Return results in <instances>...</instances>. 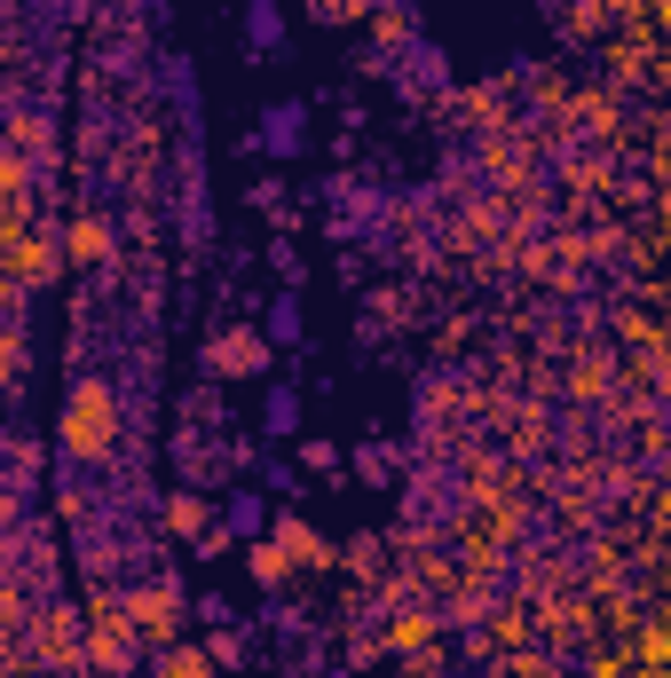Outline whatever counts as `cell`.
I'll use <instances>...</instances> for the list:
<instances>
[{
    "mask_svg": "<svg viewBox=\"0 0 671 678\" xmlns=\"http://www.w3.org/2000/svg\"><path fill=\"white\" fill-rule=\"evenodd\" d=\"M253 568H261V584H285V568H292V560H285L277 545H261V553H253Z\"/></svg>",
    "mask_w": 671,
    "mask_h": 678,
    "instance_id": "10",
    "label": "cell"
},
{
    "mask_svg": "<svg viewBox=\"0 0 671 678\" xmlns=\"http://www.w3.org/2000/svg\"><path fill=\"white\" fill-rule=\"evenodd\" d=\"M292 339H300V300L285 292L277 308H268V348H292Z\"/></svg>",
    "mask_w": 671,
    "mask_h": 678,
    "instance_id": "7",
    "label": "cell"
},
{
    "mask_svg": "<svg viewBox=\"0 0 671 678\" xmlns=\"http://www.w3.org/2000/svg\"><path fill=\"white\" fill-rule=\"evenodd\" d=\"M261 426H268V434H292V426H300V395H292V387H268Z\"/></svg>",
    "mask_w": 671,
    "mask_h": 678,
    "instance_id": "6",
    "label": "cell"
},
{
    "mask_svg": "<svg viewBox=\"0 0 671 678\" xmlns=\"http://www.w3.org/2000/svg\"><path fill=\"white\" fill-rule=\"evenodd\" d=\"M166 513H175V529H206V505H197V497H175Z\"/></svg>",
    "mask_w": 671,
    "mask_h": 678,
    "instance_id": "11",
    "label": "cell"
},
{
    "mask_svg": "<svg viewBox=\"0 0 671 678\" xmlns=\"http://www.w3.org/2000/svg\"><path fill=\"white\" fill-rule=\"evenodd\" d=\"M253 150L292 158V150H300V104H268V111H261V134H253Z\"/></svg>",
    "mask_w": 671,
    "mask_h": 678,
    "instance_id": "3",
    "label": "cell"
},
{
    "mask_svg": "<svg viewBox=\"0 0 671 678\" xmlns=\"http://www.w3.org/2000/svg\"><path fill=\"white\" fill-rule=\"evenodd\" d=\"M111 426H119V411H111V387L80 379V395H72V450H80V458L111 450Z\"/></svg>",
    "mask_w": 671,
    "mask_h": 678,
    "instance_id": "1",
    "label": "cell"
},
{
    "mask_svg": "<svg viewBox=\"0 0 671 678\" xmlns=\"http://www.w3.org/2000/svg\"><path fill=\"white\" fill-rule=\"evenodd\" d=\"M395 473V450H363V482H387Z\"/></svg>",
    "mask_w": 671,
    "mask_h": 678,
    "instance_id": "12",
    "label": "cell"
},
{
    "mask_svg": "<svg viewBox=\"0 0 671 678\" xmlns=\"http://www.w3.org/2000/svg\"><path fill=\"white\" fill-rule=\"evenodd\" d=\"M206 363L229 371V379H253V371L268 363V339H253V331H221L214 348H206Z\"/></svg>",
    "mask_w": 671,
    "mask_h": 678,
    "instance_id": "2",
    "label": "cell"
},
{
    "mask_svg": "<svg viewBox=\"0 0 671 678\" xmlns=\"http://www.w3.org/2000/svg\"><path fill=\"white\" fill-rule=\"evenodd\" d=\"M245 24H253V48H277L285 9H277V0H245Z\"/></svg>",
    "mask_w": 671,
    "mask_h": 678,
    "instance_id": "5",
    "label": "cell"
},
{
    "mask_svg": "<svg viewBox=\"0 0 671 678\" xmlns=\"http://www.w3.org/2000/svg\"><path fill=\"white\" fill-rule=\"evenodd\" d=\"M277 553H285V560H300V568H324V560H332V545H324L316 529H300L292 513L277 521Z\"/></svg>",
    "mask_w": 671,
    "mask_h": 678,
    "instance_id": "4",
    "label": "cell"
},
{
    "mask_svg": "<svg viewBox=\"0 0 671 678\" xmlns=\"http://www.w3.org/2000/svg\"><path fill=\"white\" fill-rule=\"evenodd\" d=\"M332 678H356V670H332Z\"/></svg>",
    "mask_w": 671,
    "mask_h": 678,
    "instance_id": "13",
    "label": "cell"
},
{
    "mask_svg": "<svg viewBox=\"0 0 671 678\" xmlns=\"http://www.w3.org/2000/svg\"><path fill=\"white\" fill-rule=\"evenodd\" d=\"M151 678H206V663L190 647H166V663H151Z\"/></svg>",
    "mask_w": 671,
    "mask_h": 678,
    "instance_id": "9",
    "label": "cell"
},
{
    "mask_svg": "<svg viewBox=\"0 0 671 678\" xmlns=\"http://www.w3.org/2000/svg\"><path fill=\"white\" fill-rule=\"evenodd\" d=\"M221 529H229V536H261V497H229Z\"/></svg>",
    "mask_w": 671,
    "mask_h": 678,
    "instance_id": "8",
    "label": "cell"
}]
</instances>
